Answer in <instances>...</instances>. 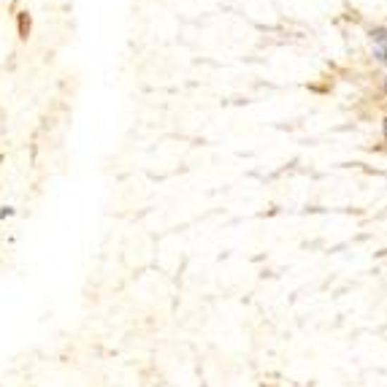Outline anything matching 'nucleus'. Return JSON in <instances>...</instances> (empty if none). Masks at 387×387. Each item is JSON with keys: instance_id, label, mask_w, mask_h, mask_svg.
Wrapping results in <instances>:
<instances>
[{"instance_id": "1", "label": "nucleus", "mask_w": 387, "mask_h": 387, "mask_svg": "<svg viewBox=\"0 0 387 387\" xmlns=\"http://www.w3.org/2000/svg\"><path fill=\"white\" fill-rule=\"evenodd\" d=\"M371 41H374V49H376V57L379 60H385L387 63V30L382 27H376V30H371Z\"/></svg>"}, {"instance_id": "2", "label": "nucleus", "mask_w": 387, "mask_h": 387, "mask_svg": "<svg viewBox=\"0 0 387 387\" xmlns=\"http://www.w3.org/2000/svg\"><path fill=\"white\" fill-rule=\"evenodd\" d=\"M385 89H387V79H385Z\"/></svg>"}]
</instances>
